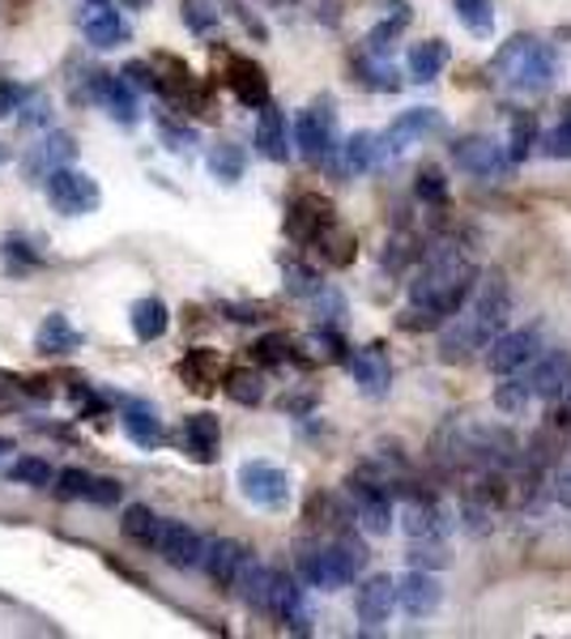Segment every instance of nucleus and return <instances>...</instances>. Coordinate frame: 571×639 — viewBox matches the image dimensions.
I'll return each mask as SVG.
<instances>
[{
  "mask_svg": "<svg viewBox=\"0 0 571 639\" xmlns=\"http://www.w3.org/2000/svg\"><path fill=\"white\" fill-rule=\"evenodd\" d=\"M478 281H482V269L465 243L461 239H435L418 260V273L410 281V303L401 311V329H443L473 299Z\"/></svg>",
  "mask_w": 571,
  "mask_h": 639,
  "instance_id": "obj_1",
  "label": "nucleus"
},
{
  "mask_svg": "<svg viewBox=\"0 0 571 639\" xmlns=\"http://www.w3.org/2000/svg\"><path fill=\"white\" fill-rule=\"evenodd\" d=\"M508 316H512V286L503 278L478 281L473 299L440 329V358L443 362L482 358L494 337L508 329Z\"/></svg>",
  "mask_w": 571,
  "mask_h": 639,
  "instance_id": "obj_2",
  "label": "nucleus"
},
{
  "mask_svg": "<svg viewBox=\"0 0 571 639\" xmlns=\"http://www.w3.org/2000/svg\"><path fill=\"white\" fill-rule=\"evenodd\" d=\"M487 73L494 81H503L512 94H550L554 81H559V51L550 48L545 39H533V34H512L494 48Z\"/></svg>",
  "mask_w": 571,
  "mask_h": 639,
  "instance_id": "obj_3",
  "label": "nucleus"
},
{
  "mask_svg": "<svg viewBox=\"0 0 571 639\" xmlns=\"http://www.w3.org/2000/svg\"><path fill=\"white\" fill-rule=\"evenodd\" d=\"M299 580L320 592H338V588L354 585L367 567V546L354 533H341L324 546H303L299 550Z\"/></svg>",
  "mask_w": 571,
  "mask_h": 639,
  "instance_id": "obj_4",
  "label": "nucleus"
},
{
  "mask_svg": "<svg viewBox=\"0 0 571 639\" xmlns=\"http://www.w3.org/2000/svg\"><path fill=\"white\" fill-rule=\"evenodd\" d=\"M542 350H545V325L542 320H533V325H517V329L499 332L491 346H487L482 362H487V371L499 380V376H517V371H524Z\"/></svg>",
  "mask_w": 571,
  "mask_h": 639,
  "instance_id": "obj_5",
  "label": "nucleus"
},
{
  "mask_svg": "<svg viewBox=\"0 0 571 639\" xmlns=\"http://www.w3.org/2000/svg\"><path fill=\"white\" fill-rule=\"evenodd\" d=\"M345 499H350V511H354V525H359L367 537L392 533V520H397L392 486L375 482V478H367V473H354V478L345 482Z\"/></svg>",
  "mask_w": 571,
  "mask_h": 639,
  "instance_id": "obj_6",
  "label": "nucleus"
},
{
  "mask_svg": "<svg viewBox=\"0 0 571 639\" xmlns=\"http://www.w3.org/2000/svg\"><path fill=\"white\" fill-rule=\"evenodd\" d=\"M452 162L473 179H508L517 171V162L508 158V141H499V137H487V132H469L461 141H452Z\"/></svg>",
  "mask_w": 571,
  "mask_h": 639,
  "instance_id": "obj_7",
  "label": "nucleus"
},
{
  "mask_svg": "<svg viewBox=\"0 0 571 639\" xmlns=\"http://www.w3.org/2000/svg\"><path fill=\"white\" fill-rule=\"evenodd\" d=\"M294 146H299V153H303L312 167H324V162L341 150L333 102H312V107H303V111L294 116Z\"/></svg>",
  "mask_w": 571,
  "mask_h": 639,
  "instance_id": "obj_8",
  "label": "nucleus"
},
{
  "mask_svg": "<svg viewBox=\"0 0 571 639\" xmlns=\"http://www.w3.org/2000/svg\"><path fill=\"white\" fill-rule=\"evenodd\" d=\"M239 495L264 511H286L290 508V473L273 460H243L239 465Z\"/></svg>",
  "mask_w": 571,
  "mask_h": 639,
  "instance_id": "obj_9",
  "label": "nucleus"
},
{
  "mask_svg": "<svg viewBox=\"0 0 571 639\" xmlns=\"http://www.w3.org/2000/svg\"><path fill=\"white\" fill-rule=\"evenodd\" d=\"M43 192H48V201H52L60 213H69V218L94 213V209L103 204L99 179L78 171V167H60V171H52V176L43 179Z\"/></svg>",
  "mask_w": 571,
  "mask_h": 639,
  "instance_id": "obj_10",
  "label": "nucleus"
},
{
  "mask_svg": "<svg viewBox=\"0 0 571 639\" xmlns=\"http://www.w3.org/2000/svg\"><path fill=\"white\" fill-rule=\"evenodd\" d=\"M520 376H524V383H529L533 401L550 406V401H559V397L568 392V383H571V350H568V346H545L542 355L533 358V362H529Z\"/></svg>",
  "mask_w": 571,
  "mask_h": 639,
  "instance_id": "obj_11",
  "label": "nucleus"
},
{
  "mask_svg": "<svg viewBox=\"0 0 571 639\" xmlns=\"http://www.w3.org/2000/svg\"><path fill=\"white\" fill-rule=\"evenodd\" d=\"M397 520H401V533L410 537V541H427V537L448 541V529H452L448 525V508H443L435 495H427V490H405Z\"/></svg>",
  "mask_w": 571,
  "mask_h": 639,
  "instance_id": "obj_12",
  "label": "nucleus"
},
{
  "mask_svg": "<svg viewBox=\"0 0 571 639\" xmlns=\"http://www.w3.org/2000/svg\"><path fill=\"white\" fill-rule=\"evenodd\" d=\"M443 128H448V120H443V111H435V107H410V111H401V116L380 132V137H384V158H397V153H405L410 146L427 141V137H440Z\"/></svg>",
  "mask_w": 571,
  "mask_h": 639,
  "instance_id": "obj_13",
  "label": "nucleus"
},
{
  "mask_svg": "<svg viewBox=\"0 0 571 639\" xmlns=\"http://www.w3.org/2000/svg\"><path fill=\"white\" fill-rule=\"evenodd\" d=\"M333 227H338V213H333V204L324 201V197L303 192V197H294V201H290L286 230H290V239H294V243H320Z\"/></svg>",
  "mask_w": 571,
  "mask_h": 639,
  "instance_id": "obj_14",
  "label": "nucleus"
},
{
  "mask_svg": "<svg viewBox=\"0 0 571 639\" xmlns=\"http://www.w3.org/2000/svg\"><path fill=\"white\" fill-rule=\"evenodd\" d=\"M345 367H350V376L359 383V392L371 397V401H384L392 388V358L389 350L380 346V341H371V346H359L354 355L345 358Z\"/></svg>",
  "mask_w": 571,
  "mask_h": 639,
  "instance_id": "obj_15",
  "label": "nucleus"
},
{
  "mask_svg": "<svg viewBox=\"0 0 571 639\" xmlns=\"http://www.w3.org/2000/svg\"><path fill=\"white\" fill-rule=\"evenodd\" d=\"M154 555L167 562V567H176V571L201 567V559H206V537L197 533L192 525H183V520H167L154 541Z\"/></svg>",
  "mask_w": 571,
  "mask_h": 639,
  "instance_id": "obj_16",
  "label": "nucleus"
},
{
  "mask_svg": "<svg viewBox=\"0 0 571 639\" xmlns=\"http://www.w3.org/2000/svg\"><path fill=\"white\" fill-rule=\"evenodd\" d=\"M443 606V585L440 571H422L410 567L401 580H397V610H405L410 618H431Z\"/></svg>",
  "mask_w": 571,
  "mask_h": 639,
  "instance_id": "obj_17",
  "label": "nucleus"
},
{
  "mask_svg": "<svg viewBox=\"0 0 571 639\" xmlns=\"http://www.w3.org/2000/svg\"><path fill=\"white\" fill-rule=\"evenodd\" d=\"M90 99L103 107L107 116L116 120V124L132 128L141 120V111H137V94H132V81L124 73H90Z\"/></svg>",
  "mask_w": 571,
  "mask_h": 639,
  "instance_id": "obj_18",
  "label": "nucleus"
},
{
  "mask_svg": "<svg viewBox=\"0 0 571 639\" xmlns=\"http://www.w3.org/2000/svg\"><path fill=\"white\" fill-rule=\"evenodd\" d=\"M56 495H64V499H81V503H99V508H111V503H120V495H124V486L116 482V478H94L90 469H60L56 473Z\"/></svg>",
  "mask_w": 571,
  "mask_h": 639,
  "instance_id": "obj_19",
  "label": "nucleus"
},
{
  "mask_svg": "<svg viewBox=\"0 0 571 639\" xmlns=\"http://www.w3.org/2000/svg\"><path fill=\"white\" fill-rule=\"evenodd\" d=\"M397 610V580L392 576H367L354 592V613L363 622V631H380Z\"/></svg>",
  "mask_w": 571,
  "mask_h": 639,
  "instance_id": "obj_20",
  "label": "nucleus"
},
{
  "mask_svg": "<svg viewBox=\"0 0 571 639\" xmlns=\"http://www.w3.org/2000/svg\"><path fill=\"white\" fill-rule=\"evenodd\" d=\"M73 153H78L73 132H43V137H39V146H30V153L22 158V171H27L34 183H43L52 171L69 167V162H73Z\"/></svg>",
  "mask_w": 571,
  "mask_h": 639,
  "instance_id": "obj_21",
  "label": "nucleus"
},
{
  "mask_svg": "<svg viewBox=\"0 0 571 639\" xmlns=\"http://www.w3.org/2000/svg\"><path fill=\"white\" fill-rule=\"evenodd\" d=\"M248 562H252V550H248L243 541H234V537H213V541H206L201 567H206V576L218 588H234L239 571H243Z\"/></svg>",
  "mask_w": 571,
  "mask_h": 639,
  "instance_id": "obj_22",
  "label": "nucleus"
},
{
  "mask_svg": "<svg viewBox=\"0 0 571 639\" xmlns=\"http://www.w3.org/2000/svg\"><path fill=\"white\" fill-rule=\"evenodd\" d=\"M180 448L197 460V465H213V460H218V448H222V422H218L213 413H192V418H183Z\"/></svg>",
  "mask_w": 571,
  "mask_h": 639,
  "instance_id": "obj_23",
  "label": "nucleus"
},
{
  "mask_svg": "<svg viewBox=\"0 0 571 639\" xmlns=\"http://www.w3.org/2000/svg\"><path fill=\"white\" fill-rule=\"evenodd\" d=\"M86 39L94 43V48H120V43H129L132 39V26L120 18V9L116 4H90V13H86Z\"/></svg>",
  "mask_w": 571,
  "mask_h": 639,
  "instance_id": "obj_24",
  "label": "nucleus"
},
{
  "mask_svg": "<svg viewBox=\"0 0 571 639\" xmlns=\"http://www.w3.org/2000/svg\"><path fill=\"white\" fill-rule=\"evenodd\" d=\"M290 128H286V111L282 107H273V102H264L257 116V150L269 158V162H286L290 158Z\"/></svg>",
  "mask_w": 571,
  "mask_h": 639,
  "instance_id": "obj_25",
  "label": "nucleus"
},
{
  "mask_svg": "<svg viewBox=\"0 0 571 639\" xmlns=\"http://www.w3.org/2000/svg\"><path fill=\"white\" fill-rule=\"evenodd\" d=\"M120 427H124V435H129L137 448H146V452H154V448L167 443V427H162V418L154 413V406H146V401H124Z\"/></svg>",
  "mask_w": 571,
  "mask_h": 639,
  "instance_id": "obj_26",
  "label": "nucleus"
},
{
  "mask_svg": "<svg viewBox=\"0 0 571 639\" xmlns=\"http://www.w3.org/2000/svg\"><path fill=\"white\" fill-rule=\"evenodd\" d=\"M269 613L290 627V631H308V601H303V585H299V576H286L278 571V588H273V606Z\"/></svg>",
  "mask_w": 571,
  "mask_h": 639,
  "instance_id": "obj_27",
  "label": "nucleus"
},
{
  "mask_svg": "<svg viewBox=\"0 0 571 639\" xmlns=\"http://www.w3.org/2000/svg\"><path fill=\"white\" fill-rule=\"evenodd\" d=\"M227 86L234 90V99L243 107H264L269 102V81H264V69L243 60V56H231L227 60Z\"/></svg>",
  "mask_w": 571,
  "mask_h": 639,
  "instance_id": "obj_28",
  "label": "nucleus"
},
{
  "mask_svg": "<svg viewBox=\"0 0 571 639\" xmlns=\"http://www.w3.org/2000/svg\"><path fill=\"white\" fill-rule=\"evenodd\" d=\"M273 588H278V571L269 567V562H248L243 571H239V580H234V592H239V601L243 606H252V610H264L273 606Z\"/></svg>",
  "mask_w": 571,
  "mask_h": 639,
  "instance_id": "obj_29",
  "label": "nucleus"
},
{
  "mask_svg": "<svg viewBox=\"0 0 571 639\" xmlns=\"http://www.w3.org/2000/svg\"><path fill=\"white\" fill-rule=\"evenodd\" d=\"M448 60H452V48L443 39H422L405 51V69H410L414 81H435L448 69Z\"/></svg>",
  "mask_w": 571,
  "mask_h": 639,
  "instance_id": "obj_30",
  "label": "nucleus"
},
{
  "mask_svg": "<svg viewBox=\"0 0 571 639\" xmlns=\"http://www.w3.org/2000/svg\"><path fill=\"white\" fill-rule=\"evenodd\" d=\"M129 325L137 341H158L167 332V325H171V311H167V303L158 294H146V299H137L129 307Z\"/></svg>",
  "mask_w": 571,
  "mask_h": 639,
  "instance_id": "obj_31",
  "label": "nucleus"
},
{
  "mask_svg": "<svg viewBox=\"0 0 571 639\" xmlns=\"http://www.w3.org/2000/svg\"><path fill=\"white\" fill-rule=\"evenodd\" d=\"M34 350L39 355H73V350H81V332L69 325V316L52 311L34 332Z\"/></svg>",
  "mask_w": 571,
  "mask_h": 639,
  "instance_id": "obj_32",
  "label": "nucleus"
},
{
  "mask_svg": "<svg viewBox=\"0 0 571 639\" xmlns=\"http://www.w3.org/2000/svg\"><path fill=\"white\" fill-rule=\"evenodd\" d=\"M380 158H384V137H380V132H354V137H345V146H341V162H345V171H354V176L375 171Z\"/></svg>",
  "mask_w": 571,
  "mask_h": 639,
  "instance_id": "obj_33",
  "label": "nucleus"
},
{
  "mask_svg": "<svg viewBox=\"0 0 571 639\" xmlns=\"http://www.w3.org/2000/svg\"><path fill=\"white\" fill-rule=\"evenodd\" d=\"M162 525H167V520H162L150 503H129L124 516H120V533L129 537V541H137V546H146V550H154Z\"/></svg>",
  "mask_w": 571,
  "mask_h": 639,
  "instance_id": "obj_34",
  "label": "nucleus"
},
{
  "mask_svg": "<svg viewBox=\"0 0 571 639\" xmlns=\"http://www.w3.org/2000/svg\"><path fill=\"white\" fill-rule=\"evenodd\" d=\"M457 520H461V529L465 537L473 541H482V537L494 533V525H499V508H491L487 499H478V495H461V503H457Z\"/></svg>",
  "mask_w": 571,
  "mask_h": 639,
  "instance_id": "obj_35",
  "label": "nucleus"
},
{
  "mask_svg": "<svg viewBox=\"0 0 571 639\" xmlns=\"http://www.w3.org/2000/svg\"><path fill=\"white\" fill-rule=\"evenodd\" d=\"M491 401H494V409H499V418H520L524 409L533 406V392H529L524 376L517 371V376H499Z\"/></svg>",
  "mask_w": 571,
  "mask_h": 639,
  "instance_id": "obj_36",
  "label": "nucleus"
},
{
  "mask_svg": "<svg viewBox=\"0 0 571 639\" xmlns=\"http://www.w3.org/2000/svg\"><path fill=\"white\" fill-rule=\"evenodd\" d=\"M354 69H359V81L371 86V90H380V94L401 90V77H397V69L389 64V56H371V51H363V56L354 60Z\"/></svg>",
  "mask_w": 571,
  "mask_h": 639,
  "instance_id": "obj_37",
  "label": "nucleus"
},
{
  "mask_svg": "<svg viewBox=\"0 0 571 639\" xmlns=\"http://www.w3.org/2000/svg\"><path fill=\"white\" fill-rule=\"evenodd\" d=\"M282 278H286V290H290L294 299H315V294L324 290L320 269H312L308 260H282Z\"/></svg>",
  "mask_w": 571,
  "mask_h": 639,
  "instance_id": "obj_38",
  "label": "nucleus"
},
{
  "mask_svg": "<svg viewBox=\"0 0 571 639\" xmlns=\"http://www.w3.org/2000/svg\"><path fill=\"white\" fill-rule=\"evenodd\" d=\"M56 473H60V469L43 457H22V460H13V469H9V478L18 486H30V490H48V486H56Z\"/></svg>",
  "mask_w": 571,
  "mask_h": 639,
  "instance_id": "obj_39",
  "label": "nucleus"
},
{
  "mask_svg": "<svg viewBox=\"0 0 571 639\" xmlns=\"http://www.w3.org/2000/svg\"><path fill=\"white\" fill-rule=\"evenodd\" d=\"M243 150L234 146V141H218L213 150H209V171L222 179V183H239L243 179Z\"/></svg>",
  "mask_w": 571,
  "mask_h": 639,
  "instance_id": "obj_40",
  "label": "nucleus"
},
{
  "mask_svg": "<svg viewBox=\"0 0 571 639\" xmlns=\"http://www.w3.org/2000/svg\"><path fill=\"white\" fill-rule=\"evenodd\" d=\"M405 559H410V567H422V571H443V567H452V550L440 537H427V541H410Z\"/></svg>",
  "mask_w": 571,
  "mask_h": 639,
  "instance_id": "obj_41",
  "label": "nucleus"
},
{
  "mask_svg": "<svg viewBox=\"0 0 571 639\" xmlns=\"http://www.w3.org/2000/svg\"><path fill=\"white\" fill-rule=\"evenodd\" d=\"M503 141H508V158H512V162L520 167V162L533 153V146H538V120H533L529 111H524V116H517Z\"/></svg>",
  "mask_w": 571,
  "mask_h": 639,
  "instance_id": "obj_42",
  "label": "nucleus"
},
{
  "mask_svg": "<svg viewBox=\"0 0 571 639\" xmlns=\"http://www.w3.org/2000/svg\"><path fill=\"white\" fill-rule=\"evenodd\" d=\"M457 22L465 26L469 34H491L494 30V4L491 0H452Z\"/></svg>",
  "mask_w": 571,
  "mask_h": 639,
  "instance_id": "obj_43",
  "label": "nucleus"
},
{
  "mask_svg": "<svg viewBox=\"0 0 571 639\" xmlns=\"http://www.w3.org/2000/svg\"><path fill=\"white\" fill-rule=\"evenodd\" d=\"M227 397L239 401V406H257L260 397H264V380H260V371H248V367H239L227 376Z\"/></svg>",
  "mask_w": 571,
  "mask_h": 639,
  "instance_id": "obj_44",
  "label": "nucleus"
},
{
  "mask_svg": "<svg viewBox=\"0 0 571 639\" xmlns=\"http://www.w3.org/2000/svg\"><path fill=\"white\" fill-rule=\"evenodd\" d=\"M414 197L422 204H448V179L440 167H422L414 179Z\"/></svg>",
  "mask_w": 571,
  "mask_h": 639,
  "instance_id": "obj_45",
  "label": "nucleus"
},
{
  "mask_svg": "<svg viewBox=\"0 0 571 639\" xmlns=\"http://www.w3.org/2000/svg\"><path fill=\"white\" fill-rule=\"evenodd\" d=\"M158 137H162V146L171 153H188L192 146H197V128H188V124H176V120H158Z\"/></svg>",
  "mask_w": 571,
  "mask_h": 639,
  "instance_id": "obj_46",
  "label": "nucleus"
},
{
  "mask_svg": "<svg viewBox=\"0 0 571 639\" xmlns=\"http://www.w3.org/2000/svg\"><path fill=\"white\" fill-rule=\"evenodd\" d=\"M0 256H4V269H9V273H27V269L39 264V256L30 252L22 239H13V234H9V239H0Z\"/></svg>",
  "mask_w": 571,
  "mask_h": 639,
  "instance_id": "obj_47",
  "label": "nucleus"
},
{
  "mask_svg": "<svg viewBox=\"0 0 571 639\" xmlns=\"http://www.w3.org/2000/svg\"><path fill=\"white\" fill-rule=\"evenodd\" d=\"M183 26L192 34H209L218 30V9H209L206 0H183Z\"/></svg>",
  "mask_w": 571,
  "mask_h": 639,
  "instance_id": "obj_48",
  "label": "nucleus"
},
{
  "mask_svg": "<svg viewBox=\"0 0 571 639\" xmlns=\"http://www.w3.org/2000/svg\"><path fill=\"white\" fill-rule=\"evenodd\" d=\"M290 350H294V346H290V341H286L282 332H273V337H260L257 341V362H264V367H278V362H290Z\"/></svg>",
  "mask_w": 571,
  "mask_h": 639,
  "instance_id": "obj_49",
  "label": "nucleus"
},
{
  "mask_svg": "<svg viewBox=\"0 0 571 639\" xmlns=\"http://www.w3.org/2000/svg\"><path fill=\"white\" fill-rule=\"evenodd\" d=\"M27 86H18L13 77H0V120H9L13 111H22V102H27Z\"/></svg>",
  "mask_w": 571,
  "mask_h": 639,
  "instance_id": "obj_50",
  "label": "nucleus"
},
{
  "mask_svg": "<svg viewBox=\"0 0 571 639\" xmlns=\"http://www.w3.org/2000/svg\"><path fill=\"white\" fill-rule=\"evenodd\" d=\"M315 311H320V325H341V316H345V299H341L338 290H320L315 294Z\"/></svg>",
  "mask_w": 571,
  "mask_h": 639,
  "instance_id": "obj_51",
  "label": "nucleus"
},
{
  "mask_svg": "<svg viewBox=\"0 0 571 639\" xmlns=\"http://www.w3.org/2000/svg\"><path fill=\"white\" fill-rule=\"evenodd\" d=\"M545 153H550V158H571V111L559 120V124L550 128V137H545Z\"/></svg>",
  "mask_w": 571,
  "mask_h": 639,
  "instance_id": "obj_52",
  "label": "nucleus"
},
{
  "mask_svg": "<svg viewBox=\"0 0 571 639\" xmlns=\"http://www.w3.org/2000/svg\"><path fill=\"white\" fill-rule=\"evenodd\" d=\"M550 499L559 503L563 511H571V469H550Z\"/></svg>",
  "mask_w": 571,
  "mask_h": 639,
  "instance_id": "obj_53",
  "label": "nucleus"
},
{
  "mask_svg": "<svg viewBox=\"0 0 571 639\" xmlns=\"http://www.w3.org/2000/svg\"><path fill=\"white\" fill-rule=\"evenodd\" d=\"M550 431L554 435H571V383L559 401H550Z\"/></svg>",
  "mask_w": 571,
  "mask_h": 639,
  "instance_id": "obj_54",
  "label": "nucleus"
},
{
  "mask_svg": "<svg viewBox=\"0 0 571 639\" xmlns=\"http://www.w3.org/2000/svg\"><path fill=\"white\" fill-rule=\"evenodd\" d=\"M209 367H213V358L201 355V350L183 358V376H192V380H197V388H209Z\"/></svg>",
  "mask_w": 571,
  "mask_h": 639,
  "instance_id": "obj_55",
  "label": "nucleus"
},
{
  "mask_svg": "<svg viewBox=\"0 0 571 639\" xmlns=\"http://www.w3.org/2000/svg\"><path fill=\"white\" fill-rule=\"evenodd\" d=\"M22 111H27V116H22V124H52V102L39 99V94H34Z\"/></svg>",
  "mask_w": 571,
  "mask_h": 639,
  "instance_id": "obj_56",
  "label": "nucleus"
},
{
  "mask_svg": "<svg viewBox=\"0 0 571 639\" xmlns=\"http://www.w3.org/2000/svg\"><path fill=\"white\" fill-rule=\"evenodd\" d=\"M124 4H129V9H146V4H150V0H124Z\"/></svg>",
  "mask_w": 571,
  "mask_h": 639,
  "instance_id": "obj_57",
  "label": "nucleus"
},
{
  "mask_svg": "<svg viewBox=\"0 0 571 639\" xmlns=\"http://www.w3.org/2000/svg\"><path fill=\"white\" fill-rule=\"evenodd\" d=\"M4 452H13V443H9V439H0V457H4Z\"/></svg>",
  "mask_w": 571,
  "mask_h": 639,
  "instance_id": "obj_58",
  "label": "nucleus"
},
{
  "mask_svg": "<svg viewBox=\"0 0 571 639\" xmlns=\"http://www.w3.org/2000/svg\"><path fill=\"white\" fill-rule=\"evenodd\" d=\"M90 4H116V0H90Z\"/></svg>",
  "mask_w": 571,
  "mask_h": 639,
  "instance_id": "obj_59",
  "label": "nucleus"
},
{
  "mask_svg": "<svg viewBox=\"0 0 571 639\" xmlns=\"http://www.w3.org/2000/svg\"><path fill=\"white\" fill-rule=\"evenodd\" d=\"M0 162H4V146H0Z\"/></svg>",
  "mask_w": 571,
  "mask_h": 639,
  "instance_id": "obj_60",
  "label": "nucleus"
}]
</instances>
